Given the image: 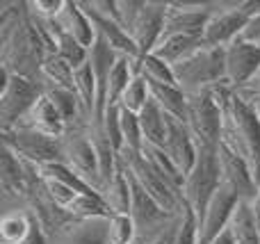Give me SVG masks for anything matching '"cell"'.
<instances>
[{
	"mask_svg": "<svg viewBox=\"0 0 260 244\" xmlns=\"http://www.w3.org/2000/svg\"><path fill=\"white\" fill-rule=\"evenodd\" d=\"M229 231L233 237V244H260V228L256 224V217H253L251 203L240 201L235 205L229 222Z\"/></svg>",
	"mask_w": 260,
	"mask_h": 244,
	"instance_id": "24",
	"label": "cell"
},
{
	"mask_svg": "<svg viewBox=\"0 0 260 244\" xmlns=\"http://www.w3.org/2000/svg\"><path fill=\"white\" fill-rule=\"evenodd\" d=\"M185 126L197 142V149H217L221 144V108L215 89L187 96Z\"/></svg>",
	"mask_w": 260,
	"mask_h": 244,
	"instance_id": "6",
	"label": "cell"
},
{
	"mask_svg": "<svg viewBox=\"0 0 260 244\" xmlns=\"http://www.w3.org/2000/svg\"><path fill=\"white\" fill-rule=\"evenodd\" d=\"M165 153L171 158V162L183 171V176L192 169L197 160V142L189 135L187 126L174 117H167V137H165Z\"/></svg>",
	"mask_w": 260,
	"mask_h": 244,
	"instance_id": "18",
	"label": "cell"
},
{
	"mask_svg": "<svg viewBox=\"0 0 260 244\" xmlns=\"http://www.w3.org/2000/svg\"><path fill=\"white\" fill-rule=\"evenodd\" d=\"M224 66H226V85L231 89H240L260 71V46L249 44L244 39H235L224 46Z\"/></svg>",
	"mask_w": 260,
	"mask_h": 244,
	"instance_id": "13",
	"label": "cell"
},
{
	"mask_svg": "<svg viewBox=\"0 0 260 244\" xmlns=\"http://www.w3.org/2000/svg\"><path fill=\"white\" fill-rule=\"evenodd\" d=\"M212 244H233V237H231V231H229V226H226L224 231H221V235L217 237V240L212 242Z\"/></svg>",
	"mask_w": 260,
	"mask_h": 244,
	"instance_id": "39",
	"label": "cell"
},
{
	"mask_svg": "<svg viewBox=\"0 0 260 244\" xmlns=\"http://www.w3.org/2000/svg\"><path fill=\"white\" fill-rule=\"evenodd\" d=\"M0 244H48V237L30 210L18 208L0 217Z\"/></svg>",
	"mask_w": 260,
	"mask_h": 244,
	"instance_id": "16",
	"label": "cell"
},
{
	"mask_svg": "<svg viewBox=\"0 0 260 244\" xmlns=\"http://www.w3.org/2000/svg\"><path fill=\"white\" fill-rule=\"evenodd\" d=\"M0 76H3V82H0V132H7L16 128L18 121L30 112V108L44 94V89L37 82L12 76L5 68H0Z\"/></svg>",
	"mask_w": 260,
	"mask_h": 244,
	"instance_id": "7",
	"label": "cell"
},
{
	"mask_svg": "<svg viewBox=\"0 0 260 244\" xmlns=\"http://www.w3.org/2000/svg\"><path fill=\"white\" fill-rule=\"evenodd\" d=\"M64 0H27V9L35 16H41L46 21H55L57 14L62 12Z\"/></svg>",
	"mask_w": 260,
	"mask_h": 244,
	"instance_id": "35",
	"label": "cell"
},
{
	"mask_svg": "<svg viewBox=\"0 0 260 244\" xmlns=\"http://www.w3.org/2000/svg\"><path fill=\"white\" fill-rule=\"evenodd\" d=\"M119 160H121V164L128 169L130 176L135 178V183H137L162 210H167L169 215H178L180 210H183V199H180V194L174 190V187H169L165 181H162L160 173L144 160L142 153L121 151V153H119Z\"/></svg>",
	"mask_w": 260,
	"mask_h": 244,
	"instance_id": "10",
	"label": "cell"
},
{
	"mask_svg": "<svg viewBox=\"0 0 260 244\" xmlns=\"http://www.w3.org/2000/svg\"><path fill=\"white\" fill-rule=\"evenodd\" d=\"M238 203L240 201L229 190H224L219 185V190L215 192L212 201L208 203L206 213L199 217V244H212L221 235V231L229 226L231 215H233Z\"/></svg>",
	"mask_w": 260,
	"mask_h": 244,
	"instance_id": "15",
	"label": "cell"
},
{
	"mask_svg": "<svg viewBox=\"0 0 260 244\" xmlns=\"http://www.w3.org/2000/svg\"><path fill=\"white\" fill-rule=\"evenodd\" d=\"M240 39L249 41V44L260 46V12L253 14V16L247 21V25H244L242 34H240Z\"/></svg>",
	"mask_w": 260,
	"mask_h": 244,
	"instance_id": "37",
	"label": "cell"
},
{
	"mask_svg": "<svg viewBox=\"0 0 260 244\" xmlns=\"http://www.w3.org/2000/svg\"><path fill=\"white\" fill-rule=\"evenodd\" d=\"M41 85H44V91L50 87L76 91V68L57 55H48L41 66Z\"/></svg>",
	"mask_w": 260,
	"mask_h": 244,
	"instance_id": "26",
	"label": "cell"
},
{
	"mask_svg": "<svg viewBox=\"0 0 260 244\" xmlns=\"http://www.w3.org/2000/svg\"><path fill=\"white\" fill-rule=\"evenodd\" d=\"M151 91V100L167 114L178 121H185V112H187V96L183 94L178 85H148Z\"/></svg>",
	"mask_w": 260,
	"mask_h": 244,
	"instance_id": "25",
	"label": "cell"
},
{
	"mask_svg": "<svg viewBox=\"0 0 260 244\" xmlns=\"http://www.w3.org/2000/svg\"><path fill=\"white\" fill-rule=\"evenodd\" d=\"M167 9H169V0H144L142 14L130 30V37H133L139 55L153 53V48L157 46L162 30H165Z\"/></svg>",
	"mask_w": 260,
	"mask_h": 244,
	"instance_id": "14",
	"label": "cell"
},
{
	"mask_svg": "<svg viewBox=\"0 0 260 244\" xmlns=\"http://www.w3.org/2000/svg\"><path fill=\"white\" fill-rule=\"evenodd\" d=\"M16 128L37 130V132L48 135V137H62L64 132H67V121H64L62 114L57 112L53 100H50L46 94H41L39 98H37V103L30 108V112L18 121Z\"/></svg>",
	"mask_w": 260,
	"mask_h": 244,
	"instance_id": "19",
	"label": "cell"
},
{
	"mask_svg": "<svg viewBox=\"0 0 260 244\" xmlns=\"http://www.w3.org/2000/svg\"><path fill=\"white\" fill-rule=\"evenodd\" d=\"M174 78H176V85L183 89L185 96L201 94V91H210L226 85L224 48L203 46L192 57L176 64Z\"/></svg>",
	"mask_w": 260,
	"mask_h": 244,
	"instance_id": "3",
	"label": "cell"
},
{
	"mask_svg": "<svg viewBox=\"0 0 260 244\" xmlns=\"http://www.w3.org/2000/svg\"><path fill=\"white\" fill-rule=\"evenodd\" d=\"M219 190V169H217V149H199L192 169L183 178L180 199L197 215V219L206 213L208 203Z\"/></svg>",
	"mask_w": 260,
	"mask_h": 244,
	"instance_id": "5",
	"label": "cell"
},
{
	"mask_svg": "<svg viewBox=\"0 0 260 244\" xmlns=\"http://www.w3.org/2000/svg\"><path fill=\"white\" fill-rule=\"evenodd\" d=\"M128 64H130L135 76L144 78L148 85H176L174 68H171L165 59H160L153 53L128 59Z\"/></svg>",
	"mask_w": 260,
	"mask_h": 244,
	"instance_id": "23",
	"label": "cell"
},
{
	"mask_svg": "<svg viewBox=\"0 0 260 244\" xmlns=\"http://www.w3.org/2000/svg\"><path fill=\"white\" fill-rule=\"evenodd\" d=\"M133 78H135V73H133V68H130V64H128V57H119V62L114 64L112 76H110V82H108L105 110L108 108H119V103H121V98H123V94H126V89H128V85H130Z\"/></svg>",
	"mask_w": 260,
	"mask_h": 244,
	"instance_id": "29",
	"label": "cell"
},
{
	"mask_svg": "<svg viewBox=\"0 0 260 244\" xmlns=\"http://www.w3.org/2000/svg\"><path fill=\"white\" fill-rule=\"evenodd\" d=\"M151 100V91H148V82L144 80V78L135 76L133 80H130L126 94H123L121 103H119V108L128 110V112H135L139 114L144 108H146V103Z\"/></svg>",
	"mask_w": 260,
	"mask_h": 244,
	"instance_id": "31",
	"label": "cell"
},
{
	"mask_svg": "<svg viewBox=\"0 0 260 244\" xmlns=\"http://www.w3.org/2000/svg\"><path fill=\"white\" fill-rule=\"evenodd\" d=\"M212 14L203 27V44L224 48L242 34L247 21L260 12V0H210Z\"/></svg>",
	"mask_w": 260,
	"mask_h": 244,
	"instance_id": "4",
	"label": "cell"
},
{
	"mask_svg": "<svg viewBox=\"0 0 260 244\" xmlns=\"http://www.w3.org/2000/svg\"><path fill=\"white\" fill-rule=\"evenodd\" d=\"M251 210H253V217H256V224L260 228V187H258L256 196H253V201H251Z\"/></svg>",
	"mask_w": 260,
	"mask_h": 244,
	"instance_id": "38",
	"label": "cell"
},
{
	"mask_svg": "<svg viewBox=\"0 0 260 244\" xmlns=\"http://www.w3.org/2000/svg\"><path fill=\"white\" fill-rule=\"evenodd\" d=\"M105 205L112 210V215H130V203H133V190H130V178L123 164L119 162V169L110 183L101 190Z\"/></svg>",
	"mask_w": 260,
	"mask_h": 244,
	"instance_id": "22",
	"label": "cell"
},
{
	"mask_svg": "<svg viewBox=\"0 0 260 244\" xmlns=\"http://www.w3.org/2000/svg\"><path fill=\"white\" fill-rule=\"evenodd\" d=\"M0 142L16 158H21L23 162L35 164V167L62 162V142H59V137H48L37 130H25V128H12L7 132H0Z\"/></svg>",
	"mask_w": 260,
	"mask_h": 244,
	"instance_id": "8",
	"label": "cell"
},
{
	"mask_svg": "<svg viewBox=\"0 0 260 244\" xmlns=\"http://www.w3.org/2000/svg\"><path fill=\"white\" fill-rule=\"evenodd\" d=\"M62 142V164L71 167L80 178H85L91 187L101 192V176H99V158H96L94 142L89 137V126L78 123L69 126L67 132L59 137Z\"/></svg>",
	"mask_w": 260,
	"mask_h": 244,
	"instance_id": "9",
	"label": "cell"
},
{
	"mask_svg": "<svg viewBox=\"0 0 260 244\" xmlns=\"http://www.w3.org/2000/svg\"><path fill=\"white\" fill-rule=\"evenodd\" d=\"M117 9H119V25L130 34L133 25L137 23L139 14L144 9V0H117Z\"/></svg>",
	"mask_w": 260,
	"mask_h": 244,
	"instance_id": "34",
	"label": "cell"
},
{
	"mask_svg": "<svg viewBox=\"0 0 260 244\" xmlns=\"http://www.w3.org/2000/svg\"><path fill=\"white\" fill-rule=\"evenodd\" d=\"M203 37L197 34H174V37H165L157 41V46L153 48V55H157L160 59H165L171 68L176 64L185 62L187 57H192L194 53L203 48Z\"/></svg>",
	"mask_w": 260,
	"mask_h": 244,
	"instance_id": "21",
	"label": "cell"
},
{
	"mask_svg": "<svg viewBox=\"0 0 260 244\" xmlns=\"http://www.w3.org/2000/svg\"><path fill=\"white\" fill-rule=\"evenodd\" d=\"M48 244H110V217L73 219Z\"/></svg>",
	"mask_w": 260,
	"mask_h": 244,
	"instance_id": "17",
	"label": "cell"
},
{
	"mask_svg": "<svg viewBox=\"0 0 260 244\" xmlns=\"http://www.w3.org/2000/svg\"><path fill=\"white\" fill-rule=\"evenodd\" d=\"M142 155H144V160H146V162L151 164L157 173H160L162 181H165L169 187H174V190L180 194L185 176H183V171H180V169L171 162V158L165 153V149H157V146H144Z\"/></svg>",
	"mask_w": 260,
	"mask_h": 244,
	"instance_id": "28",
	"label": "cell"
},
{
	"mask_svg": "<svg viewBox=\"0 0 260 244\" xmlns=\"http://www.w3.org/2000/svg\"><path fill=\"white\" fill-rule=\"evenodd\" d=\"M119 119H121V140H123V149L128 153H142L144 151V135H142V126H139V117L135 112L119 108ZM119 151V153H121Z\"/></svg>",
	"mask_w": 260,
	"mask_h": 244,
	"instance_id": "30",
	"label": "cell"
},
{
	"mask_svg": "<svg viewBox=\"0 0 260 244\" xmlns=\"http://www.w3.org/2000/svg\"><path fill=\"white\" fill-rule=\"evenodd\" d=\"M48 57L41 37L32 25L27 3L0 5V68L41 85V66Z\"/></svg>",
	"mask_w": 260,
	"mask_h": 244,
	"instance_id": "1",
	"label": "cell"
},
{
	"mask_svg": "<svg viewBox=\"0 0 260 244\" xmlns=\"http://www.w3.org/2000/svg\"><path fill=\"white\" fill-rule=\"evenodd\" d=\"M99 128L105 132V137H108L110 142H112V146L117 151L123 149V140H121V119H119V108H108L103 114V119H101Z\"/></svg>",
	"mask_w": 260,
	"mask_h": 244,
	"instance_id": "33",
	"label": "cell"
},
{
	"mask_svg": "<svg viewBox=\"0 0 260 244\" xmlns=\"http://www.w3.org/2000/svg\"><path fill=\"white\" fill-rule=\"evenodd\" d=\"M135 224L130 215H112L110 217V244H133Z\"/></svg>",
	"mask_w": 260,
	"mask_h": 244,
	"instance_id": "32",
	"label": "cell"
},
{
	"mask_svg": "<svg viewBox=\"0 0 260 244\" xmlns=\"http://www.w3.org/2000/svg\"><path fill=\"white\" fill-rule=\"evenodd\" d=\"M233 91L249 105V108L253 110V112L258 114V119H260V71L256 73V78H253V80H249L244 87L233 89Z\"/></svg>",
	"mask_w": 260,
	"mask_h": 244,
	"instance_id": "36",
	"label": "cell"
},
{
	"mask_svg": "<svg viewBox=\"0 0 260 244\" xmlns=\"http://www.w3.org/2000/svg\"><path fill=\"white\" fill-rule=\"evenodd\" d=\"M217 169H219V185L229 190L238 201L251 203L258 192L256 176L249 169V164L224 144L217 146Z\"/></svg>",
	"mask_w": 260,
	"mask_h": 244,
	"instance_id": "11",
	"label": "cell"
},
{
	"mask_svg": "<svg viewBox=\"0 0 260 244\" xmlns=\"http://www.w3.org/2000/svg\"><path fill=\"white\" fill-rule=\"evenodd\" d=\"M212 14L210 0H169V9H167L165 18V30L162 37H174V34H203L208 18Z\"/></svg>",
	"mask_w": 260,
	"mask_h": 244,
	"instance_id": "12",
	"label": "cell"
},
{
	"mask_svg": "<svg viewBox=\"0 0 260 244\" xmlns=\"http://www.w3.org/2000/svg\"><path fill=\"white\" fill-rule=\"evenodd\" d=\"M221 108V144L249 164L260 187V119L258 114L231 89L221 85L215 89Z\"/></svg>",
	"mask_w": 260,
	"mask_h": 244,
	"instance_id": "2",
	"label": "cell"
},
{
	"mask_svg": "<svg viewBox=\"0 0 260 244\" xmlns=\"http://www.w3.org/2000/svg\"><path fill=\"white\" fill-rule=\"evenodd\" d=\"M57 27L62 32H67L69 37L82 44L85 48H91L96 41V27L91 25L89 16L85 14V9L80 7V0H64L62 12L55 18Z\"/></svg>",
	"mask_w": 260,
	"mask_h": 244,
	"instance_id": "20",
	"label": "cell"
},
{
	"mask_svg": "<svg viewBox=\"0 0 260 244\" xmlns=\"http://www.w3.org/2000/svg\"><path fill=\"white\" fill-rule=\"evenodd\" d=\"M137 117H139V126H142L144 146H157V149H162L165 146V137H167V114L153 100H148L146 108Z\"/></svg>",
	"mask_w": 260,
	"mask_h": 244,
	"instance_id": "27",
	"label": "cell"
}]
</instances>
